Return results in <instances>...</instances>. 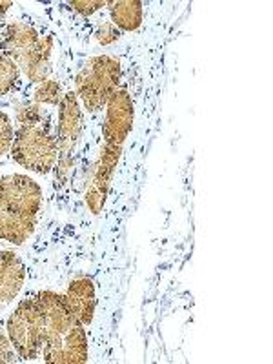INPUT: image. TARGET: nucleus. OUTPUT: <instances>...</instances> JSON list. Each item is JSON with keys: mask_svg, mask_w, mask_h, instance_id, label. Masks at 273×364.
Returning a JSON list of instances; mask_svg holds the SVG:
<instances>
[{"mask_svg": "<svg viewBox=\"0 0 273 364\" xmlns=\"http://www.w3.org/2000/svg\"><path fill=\"white\" fill-rule=\"evenodd\" d=\"M37 301L44 321L41 359L53 364L86 363L87 339L84 324L70 310L64 295L41 291Z\"/></svg>", "mask_w": 273, "mask_h": 364, "instance_id": "1", "label": "nucleus"}, {"mask_svg": "<svg viewBox=\"0 0 273 364\" xmlns=\"http://www.w3.org/2000/svg\"><path fill=\"white\" fill-rule=\"evenodd\" d=\"M42 190L28 175L13 173L0 177V240L24 245L35 233Z\"/></svg>", "mask_w": 273, "mask_h": 364, "instance_id": "2", "label": "nucleus"}, {"mask_svg": "<svg viewBox=\"0 0 273 364\" xmlns=\"http://www.w3.org/2000/svg\"><path fill=\"white\" fill-rule=\"evenodd\" d=\"M0 51L13 58L31 82L41 84L50 77L53 37L41 35L31 24L13 21L2 26Z\"/></svg>", "mask_w": 273, "mask_h": 364, "instance_id": "3", "label": "nucleus"}, {"mask_svg": "<svg viewBox=\"0 0 273 364\" xmlns=\"http://www.w3.org/2000/svg\"><path fill=\"white\" fill-rule=\"evenodd\" d=\"M120 82V60L112 55H99L87 58L75 77L77 99L84 109L95 113L106 108Z\"/></svg>", "mask_w": 273, "mask_h": 364, "instance_id": "4", "label": "nucleus"}, {"mask_svg": "<svg viewBox=\"0 0 273 364\" xmlns=\"http://www.w3.org/2000/svg\"><path fill=\"white\" fill-rule=\"evenodd\" d=\"M11 157L18 166L38 175H48L57 164V139L48 122L18 126L15 129Z\"/></svg>", "mask_w": 273, "mask_h": 364, "instance_id": "5", "label": "nucleus"}, {"mask_svg": "<svg viewBox=\"0 0 273 364\" xmlns=\"http://www.w3.org/2000/svg\"><path fill=\"white\" fill-rule=\"evenodd\" d=\"M42 326H44V321H42L37 295L24 299L9 315L6 331L21 360L41 359Z\"/></svg>", "mask_w": 273, "mask_h": 364, "instance_id": "6", "label": "nucleus"}, {"mask_svg": "<svg viewBox=\"0 0 273 364\" xmlns=\"http://www.w3.org/2000/svg\"><path fill=\"white\" fill-rule=\"evenodd\" d=\"M80 106L77 93L66 91L58 102V122L55 129V139H57V178H64L70 171L71 162H73V149L80 135Z\"/></svg>", "mask_w": 273, "mask_h": 364, "instance_id": "7", "label": "nucleus"}, {"mask_svg": "<svg viewBox=\"0 0 273 364\" xmlns=\"http://www.w3.org/2000/svg\"><path fill=\"white\" fill-rule=\"evenodd\" d=\"M133 100L126 87H117L106 104V120H104V146L122 149L133 126Z\"/></svg>", "mask_w": 273, "mask_h": 364, "instance_id": "8", "label": "nucleus"}, {"mask_svg": "<svg viewBox=\"0 0 273 364\" xmlns=\"http://www.w3.org/2000/svg\"><path fill=\"white\" fill-rule=\"evenodd\" d=\"M120 151H122V149L109 148V146H104L102 151H100V159L99 164H97L95 175L91 178V184L90 188H87L86 193V203L93 215H99L100 211H102L106 197H108L109 186H112V178L113 173H115Z\"/></svg>", "mask_w": 273, "mask_h": 364, "instance_id": "9", "label": "nucleus"}, {"mask_svg": "<svg viewBox=\"0 0 273 364\" xmlns=\"http://www.w3.org/2000/svg\"><path fill=\"white\" fill-rule=\"evenodd\" d=\"M24 279L26 269L21 257L0 250V311H4V308L18 297Z\"/></svg>", "mask_w": 273, "mask_h": 364, "instance_id": "10", "label": "nucleus"}, {"mask_svg": "<svg viewBox=\"0 0 273 364\" xmlns=\"http://www.w3.org/2000/svg\"><path fill=\"white\" fill-rule=\"evenodd\" d=\"M68 306L73 311L75 317L79 318L84 326L91 324L93 314H95V288L93 282L87 277L75 279L68 286L66 294H64Z\"/></svg>", "mask_w": 273, "mask_h": 364, "instance_id": "11", "label": "nucleus"}, {"mask_svg": "<svg viewBox=\"0 0 273 364\" xmlns=\"http://www.w3.org/2000/svg\"><path fill=\"white\" fill-rule=\"evenodd\" d=\"M112 24L122 31H135L142 22V2L136 0H119L108 2Z\"/></svg>", "mask_w": 273, "mask_h": 364, "instance_id": "12", "label": "nucleus"}, {"mask_svg": "<svg viewBox=\"0 0 273 364\" xmlns=\"http://www.w3.org/2000/svg\"><path fill=\"white\" fill-rule=\"evenodd\" d=\"M18 77H21V68L17 66V63L0 53V97L8 95L17 87Z\"/></svg>", "mask_w": 273, "mask_h": 364, "instance_id": "13", "label": "nucleus"}, {"mask_svg": "<svg viewBox=\"0 0 273 364\" xmlns=\"http://www.w3.org/2000/svg\"><path fill=\"white\" fill-rule=\"evenodd\" d=\"M33 99L37 104H51L58 106L63 95H60V84L53 79H46L44 82L37 84L33 91Z\"/></svg>", "mask_w": 273, "mask_h": 364, "instance_id": "14", "label": "nucleus"}, {"mask_svg": "<svg viewBox=\"0 0 273 364\" xmlns=\"http://www.w3.org/2000/svg\"><path fill=\"white\" fill-rule=\"evenodd\" d=\"M17 122L18 126L41 124L46 122V113L41 104H26L17 109Z\"/></svg>", "mask_w": 273, "mask_h": 364, "instance_id": "15", "label": "nucleus"}, {"mask_svg": "<svg viewBox=\"0 0 273 364\" xmlns=\"http://www.w3.org/2000/svg\"><path fill=\"white\" fill-rule=\"evenodd\" d=\"M13 136H15V132H13L11 120L4 112H0V157H6L11 151Z\"/></svg>", "mask_w": 273, "mask_h": 364, "instance_id": "16", "label": "nucleus"}, {"mask_svg": "<svg viewBox=\"0 0 273 364\" xmlns=\"http://www.w3.org/2000/svg\"><path fill=\"white\" fill-rule=\"evenodd\" d=\"M120 37V29L117 26H113L112 22H100L95 29V38L99 44L108 46L113 44L115 41H119Z\"/></svg>", "mask_w": 273, "mask_h": 364, "instance_id": "17", "label": "nucleus"}, {"mask_svg": "<svg viewBox=\"0 0 273 364\" xmlns=\"http://www.w3.org/2000/svg\"><path fill=\"white\" fill-rule=\"evenodd\" d=\"M18 359L21 357H18L17 350L13 348L8 331L0 328V363H17Z\"/></svg>", "mask_w": 273, "mask_h": 364, "instance_id": "18", "label": "nucleus"}, {"mask_svg": "<svg viewBox=\"0 0 273 364\" xmlns=\"http://www.w3.org/2000/svg\"><path fill=\"white\" fill-rule=\"evenodd\" d=\"M70 6L75 9V11L80 13V15L90 17V15H93L95 11L102 9L104 6H108V2H104V0H97V2H93V0H90V2H71Z\"/></svg>", "mask_w": 273, "mask_h": 364, "instance_id": "19", "label": "nucleus"}, {"mask_svg": "<svg viewBox=\"0 0 273 364\" xmlns=\"http://www.w3.org/2000/svg\"><path fill=\"white\" fill-rule=\"evenodd\" d=\"M13 8V2H0V18L4 17L6 13Z\"/></svg>", "mask_w": 273, "mask_h": 364, "instance_id": "20", "label": "nucleus"}]
</instances>
